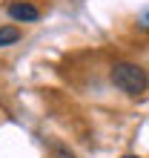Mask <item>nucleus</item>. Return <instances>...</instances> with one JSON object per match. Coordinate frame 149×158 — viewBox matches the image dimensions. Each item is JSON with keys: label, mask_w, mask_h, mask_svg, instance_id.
Listing matches in <instances>:
<instances>
[{"label": "nucleus", "mask_w": 149, "mask_h": 158, "mask_svg": "<svg viewBox=\"0 0 149 158\" xmlns=\"http://www.w3.org/2000/svg\"><path fill=\"white\" fill-rule=\"evenodd\" d=\"M138 29L149 32V6H143L141 12H138Z\"/></svg>", "instance_id": "obj_4"}, {"label": "nucleus", "mask_w": 149, "mask_h": 158, "mask_svg": "<svg viewBox=\"0 0 149 158\" xmlns=\"http://www.w3.org/2000/svg\"><path fill=\"white\" fill-rule=\"evenodd\" d=\"M120 158H141V155H120Z\"/></svg>", "instance_id": "obj_5"}, {"label": "nucleus", "mask_w": 149, "mask_h": 158, "mask_svg": "<svg viewBox=\"0 0 149 158\" xmlns=\"http://www.w3.org/2000/svg\"><path fill=\"white\" fill-rule=\"evenodd\" d=\"M20 40V29L17 26H0V49H6V46H12Z\"/></svg>", "instance_id": "obj_3"}, {"label": "nucleus", "mask_w": 149, "mask_h": 158, "mask_svg": "<svg viewBox=\"0 0 149 158\" xmlns=\"http://www.w3.org/2000/svg\"><path fill=\"white\" fill-rule=\"evenodd\" d=\"M9 17H12L14 23H34V20H40V9L32 6V3H26V0H17V3H9Z\"/></svg>", "instance_id": "obj_2"}, {"label": "nucleus", "mask_w": 149, "mask_h": 158, "mask_svg": "<svg viewBox=\"0 0 149 158\" xmlns=\"http://www.w3.org/2000/svg\"><path fill=\"white\" fill-rule=\"evenodd\" d=\"M109 81L115 83L120 92H126V95H132V98L143 95V92L149 89V72L141 66V63H132V60H118V63H112Z\"/></svg>", "instance_id": "obj_1"}]
</instances>
